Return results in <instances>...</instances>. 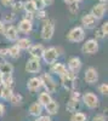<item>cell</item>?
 <instances>
[{"label":"cell","mask_w":108,"mask_h":121,"mask_svg":"<svg viewBox=\"0 0 108 121\" xmlns=\"http://www.w3.org/2000/svg\"><path fill=\"white\" fill-rule=\"evenodd\" d=\"M41 79V85L45 88L46 92H49L50 95L56 93L57 90H58V84L56 82V80L54 79V76L50 73H44L40 75Z\"/></svg>","instance_id":"6da1fadb"},{"label":"cell","mask_w":108,"mask_h":121,"mask_svg":"<svg viewBox=\"0 0 108 121\" xmlns=\"http://www.w3.org/2000/svg\"><path fill=\"white\" fill-rule=\"evenodd\" d=\"M61 79V85L63 86L64 90H67L68 92H72L73 90H75L76 87V81H78V75L71 73L67 69V72L60 78Z\"/></svg>","instance_id":"7a4b0ae2"},{"label":"cell","mask_w":108,"mask_h":121,"mask_svg":"<svg viewBox=\"0 0 108 121\" xmlns=\"http://www.w3.org/2000/svg\"><path fill=\"white\" fill-rule=\"evenodd\" d=\"M55 34V21L54 19H46L44 21V24L41 27V32H40V36L45 41H50Z\"/></svg>","instance_id":"3957f363"},{"label":"cell","mask_w":108,"mask_h":121,"mask_svg":"<svg viewBox=\"0 0 108 121\" xmlns=\"http://www.w3.org/2000/svg\"><path fill=\"white\" fill-rule=\"evenodd\" d=\"M85 39V29L81 26L73 27L67 34V40L71 43H81Z\"/></svg>","instance_id":"277c9868"},{"label":"cell","mask_w":108,"mask_h":121,"mask_svg":"<svg viewBox=\"0 0 108 121\" xmlns=\"http://www.w3.org/2000/svg\"><path fill=\"white\" fill-rule=\"evenodd\" d=\"M60 55H61L60 53V50H58L57 47H55V46H51V47H47V48L44 50V53H43L41 59L44 60L46 64L50 65V64L57 62V59H58V57H60Z\"/></svg>","instance_id":"5b68a950"},{"label":"cell","mask_w":108,"mask_h":121,"mask_svg":"<svg viewBox=\"0 0 108 121\" xmlns=\"http://www.w3.org/2000/svg\"><path fill=\"white\" fill-rule=\"evenodd\" d=\"M81 102L84 103V105L89 109H96L100 104V99L99 96H96L94 92H85L81 95Z\"/></svg>","instance_id":"8992f818"},{"label":"cell","mask_w":108,"mask_h":121,"mask_svg":"<svg viewBox=\"0 0 108 121\" xmlns=\"http://www.w3.org/2000/svg\"><path fill=\"white\" fill-rule=\"evenodd\" d=\"M100 45H99V40H96L95 38L92 39H87L86 41L81 46V52L85 55H94L99 51Z\"/></svg>","instance_id":"52a82bcc"},{"label":"cell","mask_w":108,"mask_h":121,"mask_svg":"<svg viewBox=\"0 0 108 121\" xmlns=\"http://www.w3.org/2000/svg\"><path fill=\"white\" fill-rule=\"evenodd\" d=\"M67 69L69 70L71 73L78 75V73L81 70V67H83V62H81V59L79 57H76V56H73L71 57L69 59H68V62H67Z\"/></svg>","instance_id":"ba28073f"},{"label":"cell","mask_w":108,"mask_h":121,"mask_svg":"<svg viewBox=\"0 0 108 121\" xmlns=\"http://www.w3.org/2000/svg\"><path fill=\"white\" fill-rule=\"evenodd\" d=\"M84 80L89 85H95L99 81V72H97V69L94 67L86 68L84 72Z\"/></svg>","instance_id":"9c48e42d"},{"label":"cell","mask_w":108,"mask_h":121,"mask_svg":"<svg viewBox=\"0 0 108 121\" xmlns=\"http://www.w3.org/2000/svg\"><path fill=\"white\" fill-rule=\"evenodd\" d=\"M80 23H81V27L84 29H87V30H92L96 28L97 26V19L91 15V13H85L81 16L80 18Z\"/></svg>","instance_id":"30bf717a"},{"label":"cell","mask_w":108,"mask_h":121,"mask_svg":"<svg viewBox=\"0 0 108 121\" xmlns=\"http://www.w3.org/2000/svg\"><path fill=\"white\" fill-rule=\"evenodd\" d=\"M26 72L29 74H36L40 72L41 69V63H40V59H36V58H29L27 62H26Z\"/></svg>","instance_id":"8fae6325"},{"label":"cell","mask_w":108,"mask_h":121,"mask_svg":"<svg viewBox=\"0 0 108 121\" xmlns=\"http://www.w3.org/2000/svg\"><path fill=\"white\" fill-rule=\"evenodd\" d=\"M107 12V3H97L92 6L90 13L99 21V19H102L104 17Z\"/></svg>","instance_id":"7c38bea8"},{"label":"cell","mask_w":108,"mask_h":121,"mask_svg":"<svg viewBox=\"0 0 108 121\" xmlns=\"http://www.w3.org/2000/svg\"><path fill=\"white\" fill-rule=\"evenodd\" d=\"M5 36V39L7 40V41H11V43H16L17 39L19 38V34H18V30L15 26H9L5 28V32L3 34Z\"/></svg>","instance_id":"4fadbf2b"},{"label":"cell","mask_w":108,"mask_h":121,"mask_svg":"<svg viewBox=\"0 0 108 121\" xmlns=\"http://www.w3.org/2000/svg\"><path fill=\"white\" fill-rule=\"evenodd\" d=\"M44 50H45V47L43 46V44H32L31 47L28 48V52H29V55H31L32 58L41 59Z\"/></svg>","instance_id":"5bb4252c"},{"label":"cell","mask_w":108,"mask_h":121,"mask_svg":"<svg viewBox=\"0 0 108 121\" xmlns=\"http://www.w3.org/2000/svg\"><path fill=\"white\" fill-rule=\"evenodd\" d=\"M66 72H67V67L62 62H55V63L50 64V74L51 75H56V76L61 78Z\"/></svg>","instance_id":"9a60e30c"},{"label":"cell","mask_w":108,"mask_h":121,"mask_svg":"<svg viewBox=\"0 0 108 121\" xmlns=\"http://www.w3.org/2000/svg\"><path fill=\"white\" fill-rule=\"evenodd\" d=\"M43 87V85H41V79H40V76H33V78H31L27 81V88H28V91H31V92H36V91H39Z\"/></svg>","instance_id":"2e32d148"},{"label":"cell","mask_w":108,"mask_h":121,"mask_svg":"<svg viewBox=\"0 0 108 121\" xmlns=\"http://www.w3.org/2000/svg\"><path fill=\"white\" fill-rule=\"evenodd\" d=\"M18 33H22V34H31L32 30H33V22H29V21H26V19H21L18 22V26L16 27Z\"/></svg>","instance_id":"e0dca14e"},{"label":"cell","mask_w":108,"mask_h":121,"mask_svg":"<svg viewBox=\"0 0 108 121\" xmlns=\"http://www.w3.org/2000/svg\"><path fill=\"white\" fill-rule=\"evenodd\" d=\"M28 112H29V115H32V116H34V117H38V116L43 115L44 107H43L41 104H39L38 102H34V103H32L31 105H29Z\"/></svg>","instance_id":"ac0fdd59"},{"label":"cell","mask_w":108,"mask_h":121,"mask_svg":"<svg viewBox=\"0 0 108 121\" xmlns=\"http://www.w3.org/2000/svg\"><path fill=\"white\" fill-rule=\"evenodd\" d=\"M44 109H45V112L47 113V115L52 116V115H56L58 113V110H60V104L57 103V100L52 99L50 103H47L44 107Z\"/></svg>","instance_id":"d6986e66"},{"label":"cell","mask_w":108,"mask_h":121,"mask_svg":"<svg viewBox=\"0 0 108 121\" xmlns=\"http://www.w3.org/2000/svg\"><path fill=\"white\" fill-rule=\"evenodd\" d=\"M15 45H17V47L21 50V51H28V48L31 47V45H32V40L29 38H27V36L18 38Z\"/></svg>","instance_id":"ffe728a7"},{"label":"cell","mask_w":108,"mask_h":121,"mask_svg":"<svg viewBox=\"0 0 108 121\" xmlns=\"http://www.w3.org/2000/svg\"><path fill=\"white\" fill-rule=\"evenodd\" d=\"M14 73V65L7 62V60H4V62L0 63V74L3 76L5 75H12Z\"/></svg>","instance_id":"44dd1931"},{"label":"cell","mask_w":108,"mask_h":121,"mask_svg":"<svg viewBox=\"0 0 108 121\" xmlns=\"http://www.w3.org/2000/svg\"><path fill=\"white\" fill-rule=\"evenodd\" d=\"M66 109H67V112H69L71 114H73L75 112H79V109H80V100H75V99L69 98V100L67 102Z\"/></svg>","instance_id":"7402d4cb"},{"label":"cell","mask_w":108,"mask_h":121,"mask_svg":"<svg viewBox=\"0 0 108 121\" xmlns=\"http://www.w3.org/2000/svg\"><path fill=\"white\" fill-rule=\"evenodd\" d=\"M54 98H52V96L49 93V92H46V91H44V92H40L39 93V96H38V100L36 102L39 103V104H41L43 107H45L47 103H50L51 100H52Z\"/></svg>","instance_id":"603a6c76"},{"label":"cell","mask_w":108,"mask_h":121,"mask_svg":"<svg viewBox=\"0 0 108 121\" xmlns=\"http://www.w3.org/2000/svg\"><path fill=\"white\" fill-rule=\"evenodd\" d=\"M23 11L33 13V15L36 12V9H35V5L33 3V0H26V1H23Z\"/></svg>","instance_id":"cb8c5ba5"},{"label":"cell","mask_w":108,"mask_h":121,"mask_svg":"<svg viewBox=\"0 0 108 121\" xmlns=\"http://www.w3.org/2000/svg\"><path fill=\"white\" fill-rule=\"evenodd\" d=\"M7 50H9V56L11 58H14V59H17V58H19V56H21V50L17 47V45L10 46V47H7Z\"/></svg>","instance_id":"d4e9b609"},{"label":"cell","mask_w":108,"mask_h":121,"mask_svg":"<svg viewBox=\"0 0 108 121\" xmlns=\"http://www.w3.org/2000/svg\"><path fill=\"white\" fill-rule=\"evenodd\" d=\"M69 121H87V115L83 112H75L72 114Z\"/></svg>","instance_id":"484cf974"},{"label":"cell","mask_w":108,"mask_h":121,"mask_svg":"<svg viewBox=\"0 0 108 121\" xmlns=\"http://www.w3.org/2000/svg\"><path fill=\"white\" fill-rule=\"evenodd\" d=\"M10 102H11L12 105H21L23 102V96L21 93H12L11 98H10Z\"/></svg>","instance_id":"4316f807"},{"label":"cell","mask_w":108,"mask_h":121,"mask_svg":"<svg viewBox=\"0 0 108 121\" xmlns=\"http://www.w3.org/2000/svg\"><path fill=\"white\" fill-rule=\"evenodd\" d=\"M3 85L6 86V87H10V88H14L15 86V79L12 75H5L3 78Z\"/></svg>","instance_id":"83f0119b"},{"label":"cell","mask_w":108,"mask_h":121,"mask_svg":"<svg viewBox=\"0 0 108 121\" xmlns=\"http://www.w3.org/2000/svg\"><path fill=\"white\" fill-rule=\"evenodd\" d=\"M16 21V15L12 12H9V13H4L3 15V22L5 24H11Z\"/></svg>","instance_id":"f1b7e54d"},{"label":"cell","mask_w":108,"mask_h":121,"mask_svg":"<svg viewBox=\"0 0 108 121\" xmlns=\"http://www.w3.org/2000/svg\"><path fill=\"white\" fill-rule=\"evenodd\" d=\"M11 7V10H12V13H18V12H21V11H23V1H14L12 3V5L10 6Z\"/></svg>","instance_id":"f546056e"},{"label":"cell","mask_w":108,"mask_h":121,"mask_svg":"<svg viewBox=\"0 0 108 121\" xmlns=\"http://www.w3.org/2000/svg\"><path fill=\"white\" fill-rule=\"evenodd\" d=\"M12 93H14V88H10V87L4 86V88H3V95H1V99H4V100H10Z\"/></svg>","instance_id":"4dcf8cb0"},{"label":"cell","mask_w":108,"mask_h":121,"mask_svg":"<svg viewBox=\"0 0 108 121\" xmlns=\"http://www.w3.org/2000/svg\"><path fill=\"white\" fill-rule=\"evenodd\" d=\"M34 18H38L39 21H46V19L49 18V15L45 11V9L44 10H38V11L34 13Z\"/></svg>","instance_id":"1f68e13d"},{"label":"cell","mask_w":108,"mask_h":121,"mask_svg":"<svg viewBox=\"0 0 108 121\" xmlns=\"http://www.w3.org/2000/svg\"><path fill=\"white\" fill-rule=\"evenodd\" d=\"M68 10H69V12L75 15L78 11H79V4H78L76 1H73L71 4H68Z\"/></svg>","instance_id":"d6a6232c"},{"label":"cell","mask_w":108,"mask_h":121,"mask_svg":"<svg viewBox=\"0 0 108 121\" xmlns=\"http://www.w3.org/2000/svg\"><path fill=\"white\" fill-rule=\"evenodd\" d=\"M97 90H99V92L102 96H107L108 95V85H107V82H102L101 85H99Z\"/></svg>","instance_id":"836d02e7"},{"label":"cell","mask_w":108,"mask_h":121,"mask_svg":"<svg viewBox=\"0 0 108 121\" xmlns=\"http://www.w3.org/2000/svg\"><path fill=\"white\" fill-rule=\"evenodd\" d=\"M69 98L75 99V100H80V102H81V93L79 92V91H76V90H73L71 92V97Z\"/></svg>","instance_id":"e575fe53"},{"label":"cell","mask_w":108,"mask_h":121,"mask_svg":"<svg viewBox=\"0 0 108 121\" xmlns=\"http://www.w3.org/2000/svg\"><path fill=\"white\" fill-rule=\"evenodd\" d=\"M33 3H34V5H35L36 11H38V10H44V9L46 7V5L44 4L43 0H33Z\"/></svg>","instance_id":"d590c367"},{"label":"cell","mask_w":108,"mask_h":121,"mask_svg":"<svg viewBox=\"0 0 108 121\" xmlns=\"http://www.w3.org/2000/svg\"><path fill=\"white\" fill-rule=\"evenodd\" d=\"M95 35H96V38H95L96 40H99V39L101 40V39H104V38H106V35H104V33L102 32V29H101V27L96 29V33H95Z\"/></svg>","instance_id":"8d00e7d4"},{"label":"cell","mask_w":108,"mask_h":121,"mask_svg":"<svg viewBox=\"0 0 108 121\" xmlns=\"http://www.w3.org/2000/svg\"><path fill=\"white\" fill-rule=\"evenodd\" d=\"M34 121H51V116L50 115H40V116L35 117Z\"/></svg>","instance_id":"74e56055"},{"label":"cell","mask_w":108,"mask_h":121,"mask_svg":"<svg viewBox=\"0 0 108 121\" xmlns=\"http://www.w3.org/2000/svg\"><path fill=\"white\" fill-rule=\"evenodd\" d=\"M22 19H26V21H29V22H33L34 19V15L33 13H29V12H24Z\"/></svg>","instance_id":"f35d334b"},{"label":"cell","mask_w":108,"mask_h":121,"mask_svg":"<svg viewBox=\"0 0 108 121\" xmlns=\"http://www.w3.org/2000/svg\"><path fill=\"white\" fill-rule=\"evenodd\" d=\"M9 56V50L7 47H1L0 48V58H5Z\"/></svg>","instance_id":"ab89813d"},{"label":"cell","mask_w":108,"mask_h":121,"mask_svg":"<svg viewBox=\"0 0 108 121\" xmlns=\"http://www.w3.org/2000/svg\"><path fill=\"white\" fill-rule=\"evenodd\" d=\"M91 121H107V117H106L103 114H99V115L94 116Z\"/></svg>","instance_id":"60d3db41"},{"label":"cell","mask_w":108,"mask_h":121,"mask_svg":"<svg viewBox=\"0 0 108 121\" xmlns=\"http://www.w3.org/2000/svg\"><path fill=\"white\" fill-rule=\"evenodd\" d=\"M12 3H14V0H0V4L5 7H10L12 5Z\"/></svg>","instance_id":"b9f144b4"},{"label":"cell","mask_w":108,"mask_h":121,"mask_svg":"<svg viewBox=\"0 0 108 121\" xmlns=\"http://www.w3.org/2000/svg\"><path fill=\"white\" fill-rule=\"evenodd\" d=\"M101 29H102V32L104 33V35L107 36V34H108V22L107 21L101 24Z\"/></svg>","instance_id":"7bdbcfd3"},{"label":"cell","mask_w":108,"mask_h":121,"mask_svg":"<svg viewBox=\"0 0 108 121\" xmlns=\"http://www.w3.org/2000/svg\"><path fill=\"white\" fill-rule=\"evenodd\" d=\"M5 28H6L5 23H4L3 21H0V35H3V34H4V32H5Z\"/></svg>","instance_id":"ee69618b"},{"label":"cell","mask_w":108,"mask_h":121,"mask_svg":"<svg viewBox=\"0 0 108 121\" xmlns=\"http://www.w3.org/2000/svg\"><path fill=\"white\" fill-rule=\"evenodd\" d=\"M5 114V105L3 103H0V117Z\"/></svg>","instance_id":"f6af8a7d"},{"label":"cell","mask_w":108,"mask_h":121,"mask_svg":"<svg viewBox=\"0 0 108 121\" xmlns=\"http://www.w3.org/2000/svg\"><path fill=\"white\" fill-rule=\"evenodd\" d=\"M44 1V4L46 5V6H49V5H51L52 3H54V0H43Z\"/></svg>","instance_id":"bcb514c9"},{"label":"cell","mask_w":108,"mask_h":121,"mask_svg":"<svg viewBox=\"0 0 108 121\" xmlns=\"http://www.w3.org/2000/svg\"><path fill=\"white\" fill-rule=\"evenodd\" d=\"M3 88H4V85H0V99H1V95H3Z\"/></svg>","instance_id":"7dc6e473"},{"label":"cell","mask_w":108,"mask_h":121,"mask_svg":"<svg viewBox=\"0 0 108 121\" xmlns=\"http://www.w3.org/2000/svg\"><path fill=\"white\" fill-rule=\"evenodd\" d=\"M73 1H74V0H63V3H66L67 5H68V4H71V3H73Z\"/></svg>","instance_id":"c3c4849f"},{"label":"cell","mask_w":108,"mask_h":121,"mask_svg":"<svg viewBox=\"0 0 108 121\" xmlns=\"http://www.w3.org/2000/svg\"><path fill=\"white\" fill-rule=\"evenodd\" d=\"M3 78H4V76L0 74V85H3Z\"/></svg>","instance_id":"681fc988"},{"label":"cell","mask_w":108,"mask_h":121,"mask_svg":"<svg viewBox=\"0 0 108 121\" xmlns=\"http://www.w3.org/2000/svg\"><path fill=\"white\" fill-rule=\"evenodd\" d=\"M74 1H76L78 4H79V3H83V1H85V0H74Z\"/></svg>","instance_id":"f907efd6"},{"label":"cell","mask_w":108,"mask_h":121,"mask_svg":"<svg viewBox=\"0 0 108 121\" xmlns=\"http://www.w3.org/2000/svg\"><path fill=\"white\" fill-rule=\"evenodd\" d=\"M100 3H107V0H99Z\"/></svg>","instance_id":"816d5d0a"}]
</instances>
